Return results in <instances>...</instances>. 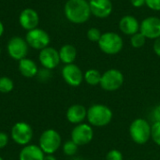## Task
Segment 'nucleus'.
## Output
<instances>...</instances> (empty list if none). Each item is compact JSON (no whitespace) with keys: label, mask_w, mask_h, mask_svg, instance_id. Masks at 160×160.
Returning a JSON list of instances; mask_svg holds the SVG:
<instances>
[{"label":"nucleus","mask_w":160,"mask_h":160,"mask_svg":"<svg viewBox=\"0 0 160 160\" xmlns=\"http://www.w3.org/2000/svg\"><path fill=\"white\" fill-rule=\"evenodd\" d=\"M38 60L41 66L49 70H52L57 68L61 62L59 57V52L55 48L50 46L42 49L39 52Z\"/></svg>","instance_id":"obj_13"},{"label":"nucleus","mask_w":160,"mask_h":160,"mask_svg":"<svg viewBox=\"0 0 160 160\" xmlns=\"http://www.w3.org/2000/svg\"><path fill=\"white\" fill-rule=\"evenodd\" d=\"M119 29L126 36H133L140 32V22L132 15H125L119 21Z\"/></svg>","instance_id":"obj_16"},{"label":"nucleus","mask_w":160,"mask_h":160,"mask_svg":"<svg viewBox=\"0 0 160 160\" xmlns=\"http://www.w3.org/2000/svg\"><path fill=\"white\" fill-rule=\"evenodd\" d=\"M112 111L104 104H94L87 110L86 119L92 127L102 128L108 126L112 120Z\"/></svg>","instance_id":"obj_2"},{"label":"nucleus","mask_w":160,"mask_h":160,"mask_svg":"<svg viewBox=\"0 0 160 160\" xmlns=\"http://www.w3.org/2000/svg\"><path fill=\"white\" fill-rule=\"evenodd\" d=\"M152 115L155 122H160V105H158L154 108Z\"/></svg>","instance_id":"obj_31"},{"label":"nucleus","mask_w":160,"mask_h":160,"mask_svg":"<svg viewBox=\"0 0 160 160\" xmlns=\"http://www.w3.org/2000/svg\"><path fill=\"white\" fill-rule=\"evenodd\" d=\"M125 82L124 74L116 68H110L102 73L100 86L103 90L113 92L122 87Z\"/></svg>","instance_id":"obj_6"},{"label":"nucleus","mask_w":160,"mask_h":160,"mask_svg":"<svg viewBox=\"0 0 160 160\" xmlns=\"http://www.w3.org/2000/svg\"><path fill=\"white\" fill-rule=\"evenodd\" d=\"M13 89H14V82L10 78L7 76L0 77V93L8 94L10 93Z\"/></svg>","instance_id":"obj_22"},{"label":"nucleus","mask_w":160,"mask_h":160,"mask_svg":"<svg viewBox=\"0 0 160 160\" xmlns=\"http://www.w3.org/2000/svg\"><path fill=\"white\" fill-rule=\"evenodd\" d=\"M102 33L101 31L98 28V27H91L88 29L87 33H86V36H87V38L92 41V42H98L100 37H101Z\"/></svg>","instance_id":"obj_26"},{"label":"nucleus","mask_w":160,"mask_h":160,"mask_svg":"<svg viewBox=\"0 0 160 160\" xmlns=\"http://www.w3.org/2000/svg\"><path fill=\"white\" fill-rule=\"evenodd\" d=\"M43 160H57L53 155H45Z\"/></svg>","instance_id":"obj_34"},{"label":"nucleus","mask_w":160,"mask_h":160,"mask_svg":"<svg viewBox=\"0 0 160 160\" xmlns=\"http://www.w3.org/2000/svg\"><path fill=\"white\" fill-rule=\"evenodd\" d=\"M89 160H91V159H89Z\"/></svg>","instance_id":"obj_38"},{"label":"nucleus","mask_w":160,"mask_h":160,"mask_svg":"<svg viewBox=\"0 0 160 160\" xmlns=\"http://www.w3.org/2000/svg\"><path fill=\"white\" fill-rule=\"evenodd\" d=\"M145 6L154 11H160V0H145Z\"/></svg>","instance_id":"obj_28"},{"label":"nucleus","mask_w":160,"mask_h":160,"mask_svg":"<svg viewBox=\"0 0 160 160\" xmlns=\"http://www.w3.org/2000/svg\"><path fill=\"white\" fill-rule=\"evenodd\" d=\"M151 139L157 145L160 146V122H155L151 126Z\"/></svg>","instance_id":"obj_25"},{"label":"nucleus","mask_w":160,"mask_h":160,"mask_svg":"<svg viewBox=\"0 0 160 160\" xmlns=\"http://www.w3.org/2000/svg\"><path fill=\"white\" fill-rule=\"evenodd\" d=\"M18 69L22 76L25 78H34L38 75V68L36 62L27 57L19 61Z\"/></svg>","instance_id":"obj_19"},{"label":"nucleus","mask_w":160,"mask_h":160,"mask_svg":"<svg viewBox=\"0 0 160 160\" xmlns=\"http://www.w3.org/2000/svg\"><path fill=\"white\" fill-rule=\"evenodd\" d=\"M45 154L39 146L36 144H27L22 146L19 154V160H43Z\"/></svg>","instance_id":"obj_18"},{"label":"nucleus","mask_w":160,"mask_h":160,"mask_svg":"<svg viewBox=\"0 0 160 160\" xmlns=\"http://www.w3.org/2000/svg\"><path fill=\"white\" fill-rule=\"evenodd\" d=\"M64 13L68 21L75 24L86 22L92 15L87 0H68L64 7Z\"/></svg>","instance_id":"obj_1"},{"label":"nucleus","mask_w":160,"mask_h":160,"mask_svg":"<svg viewBox=\"0 0 160 160\" xmlns=\"http://www.w3.org/2000/svg\"><path fill=\"white\" fill-rule=\"evenodd\" d=\"M0 53H1V48H0Z\"/></svg>","instance_id":"obj_37"},{"label":"nucleus","mask_w":160,"mask_h":160,"mask_svg":"<svg viewBox=\"0 0 160 160\" xmlns=\"http://www.w3.org/2000/svg\"><path fill=\"white\" fill-rule=\"evenodd\" d=\"M102 73L96 68H90L83 73V80L91 86H97L100 83Z\"/></svg>","instance_id":"obj_21"},{"label":"nucleus","mask_w":160,"mask_h":160,"mask_svg":"<svg viewBox=\"0 0 160 160\" xmlns=\"http://www.w3.org/2000/svg\"><path fill=\"white\" fill-rule=\"evenodd\" d=\"M130 3L134 8H140L145 6V0H130Z\"/></svg>","instance_id":"obj_33"},{"label":"nucleus","mask_w":160,"mask_h":160,"mask_svg":"<svg viewBox=\"0 0 160 160\" xmlns=\"http://www.w3.org/2000/svg\"><path fill=\"white\" fill-rule=\"evenodd\" d=\"M146 38L141 33L138 32L136 34H134L133 36L130 37V44L133 48L135 49H140L142 47H143L146 43Z\"/></svg>","instance_id":"obj_23"},{"label":"nucleus","mask_w":160,"mask_h":160,"mask_svg":"<svg viewBox=\"0 0 160 160\" xmlns=\"http://www.w3.org/2000/svg\"><path fill=\"white\" fill-rule=\"evenodd\" d=\"M50 71L51 70H49V69H47V68H42L41 70H38V75L37 76H38L39 77V79L41 80V81H47L50 77H51V73H50Z\"/></svg>","instance_id":"obj_29"},{"label":"nucleus","mask_w":160,"mask_h":160,"mask_svg":"<svg viewBox=\"0 0 160 160\" xmlns=\"http://www.w3.org/2000/svg\"><path fill=\"white\" fill-rule=\"evenodd\" d=\"M78 148H79V146L71 140L66 142L63 144V152L68 157H72V156L76 155V153L78 152Z\"/></svg>","instance_id":"obj_24"},{"label":"nucleus","mask_w":160,"mask_h":160,"mask_svg":"<svg viewBox=\"0 0 160 160\" xmlns=\"http://www.w3.org/2000/svg\"><path fill=\"white\" fill-rule=\"evenodd\" d=\"M58 52H59L60 61L65 65L73 64L77 58V49L71 44L63 45Z\"/></svg>","instance_id":"obj_20"},{"label":"nucleus","mask_w":160,"mask_h":160,"mask_svg":"<svg viewBox=\"0 0 160 160\" xmlns=\"http://www.w3.org/2000/svg\"><path fill=\"white\" fill-rule=\"evenodd\" d=\"M19 22H20V25L26 31L35 29L38 27V22H39L38 14L35 9H33L31 8H24L20 13Z\"/></svg>","instance_id":"obj_15"},{"label":"nucleus","mask_w":160,"mask_h":160,"mask_svg":"<svg viewBox=\"0 0 160 160\" xmlns=\"http://www.w3.org/2000/svg\"><path fill=\"white\" fill-rule=\"evenodd\" d=\"M105 160H124V156L121 151L117 149H112L107 153Z\"/></svg>","instance_id":"obj_27"},{"label":"nucleus","mask_w":160,"mask_h":160,"mask_svg":"<svg viewBox=\"0 0 160 160\" xmlns=\"http://www.w3.org/2000/svg\"><path fill=\"white\" fill-rule=\"evenodd\" d=\"M0 160H4V158H3L2 157H0Z\"/></svg>","instance_id":"obj_36"},{"label":"nucleus","mask_w":160,"mask_h":160,"mask_svg":"<svg viewBox=\"0 0 160 160\" xmlns=\"http://www.w3.org/2000/svg\"><path fill=\"white\" fill-rule=\"evenodd\" d=\"M8 143V136L4 132H0V150L5 148Z\"/></svg>","instance_id":"obj_30"},{"label":"nucleus","mask_w":160,"mask_h":160,"mask_svg":"<svg viewBox=\"0 0 160 160\" xmlns=\"http://www.w3.org/2000/svg\"><path fill=\"white\" fill-rule=\"evenodd\" d=\"M98 48L102 52L108 55H115L119 53L124 47L123 38L112 31L102 33L98 42Z\"/></svg>","instance_id":"obj_3"},{"label":"nucleus","mask_w":160,"mask_h":160,"mask_svg":"<svg viewBox=\"0 0 160 160\" xmlns=\"http://www.w3.org/2000/svg\"><path fill=\"white\" fill-rule=\"evenodd\" d=\"M29 45L27 44L26 40L21 37H12L7 45V51L10 58L20 61L26 57L28 53Z\"/></svg>","instance_id":"obj_9"},{"label":"nucleus","mask_w":160,"mask_h":160,"mask_svg":"<svg viewBox=\"0 0 160 160\" xmlns=\"http://www.w3.org/2000/svg\"><path fill=\"white\" fill-rule=\"evenodd\" d=\"M25 40L29 47L41 51L42 49L48 47L51 42L50 35L41 28H35L30 31H27L25 36Z\"/></svg>","instance_id":"obj_8"},{"label":"nucleus","mask_w":160,"mask_h":160,"mask_svg":"<svg viewBox=\"0 0 160 160\" xmlns=\"http://www.w3.org/2000/svg\"><path fill=\"white\" fill-rule=\"evenodd\" d=\"M129 135L135 143L145 144L151 139V126L145 119L137 118L130 124Z\"/></svg>","instance_id":"obj_5"},{"label":"nucleus","mask_w":160,"mask_h":160,"mask_svg":"<svg viewBox=\"0 0 160 160\" xmlns=\"http://www.w3.org/2000/svg\"><path fill=\"white\" fill-rule=\"evenodd\" d=\"M33 135V128L26 122H17L13 125L10 130V138L16 144L21 146L29 144L32 141Z\"/></svg>","instance_id":"obj_7"},{"label":"nucleus","mask_w":160,"mask_h":160,"mask_svg":"<svg viewBox=\"0 0 160 160\" xmlns=\"http://www.w3.org/2000/svg\"><path fill=\"white\" fill-rule=\"evenodd\" d=\"M62 145V138L55 129L49 128L44 130L38 140V146L45 155H53Z\"/></svg>","instance_id":"obj_4"},{"label":"nucleus","mask_w":160,"mask_h":160,"mask_svg":"<svg viewBox=\"0 0 160 160\" xmlns=\"http://www.w3.org/2000/svg\"><path fill=\"white\" fill-rule=\"evenodd\" d=\"M140 32L147 39H157L160 37V18L149 16L140 22Z\"/></svg>","instance_id":"obj_11"},{"label":"nucleus","mask_w":160,"mask_h":160,"mask_svg":"<svg viewBox=\"0 0 160 160\" xmlns=\"http://www.w3.org/2000/svg\"><path fill=\"white\" fill-rule=\"evenodd\" d=\"M4 32H5V27H4V24H3V22L0 21V38L3 36Z\"/></svg>","instance_id":"obj_35"},{"label":"nucleus","mask_w":160,"mask_h":160,"mask_svg":"<svg viewBox=\"0 0 160 160\" xmlns=\"http://www.w3.org/2000/svg\"><path fill=\"white\" fill-rule=\"evenodd\" d=\"M94 138V130L91 125L82 123L76 125L71 131V141L78 146L87 145Z\"/></svg>","instance_id":"obj_10"},{"label":"nucleus","mask_w":160,"mask_h":160,"mask_svg":"<svg viewBox=\"0 0 160 160\" xmlns=\"http://www.w3.org/2000/svg\"><path fill=\"white\" fill-rule=\"evenodd\" d=\"M89 7L91 14L99 19L109 17L112 10L113 6L111 0H89Z\"/></svg>","instance_id":"obj_14"},{"label":"nucleus","mask_w":160,"mask_h":160,"mask_svg":"<svg viewBox=\"0 0 160 160\" xmlns=\"http://www.w3.org/2000/svg\"><path fill=\"white\" fill-rule=\"evenodd\" d=\"M153 50H154L155 53L160 57V37L158 38L155 39L154 44H153Z\"/></svg>","instance_id":"obj_32"},{"label":"nucleus","mask_w":160,"mask_h":160,"mask_svg":"<svg viewBox=\"0 0 160 160\" xmlns=\"http://www.w3.org/2000/svg\"><path fill=\"white\" fill-rule=\"evenodd\" d=\"M62 77L66 83L71 87H78L83 82V73L74 63L64 66L62 68Z\"/></svg>","instance_id":"obj_12"},{"label":"nucleus","mask_w":160,"mask_h":160,"mask_svg":"<svg viewBox=\"0 0 160 160\" xmlns=\"http://www.w3.org/2000/svg\"><path fill=\"white\" fill-rule=\"evenodd\" d=\"M87 116V110L83 105L81 104H74L71 105L66 113L67 120L73 125L82 124Z\"/></svg>","instance_id":"obj_17"}]
</instances>
